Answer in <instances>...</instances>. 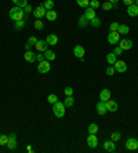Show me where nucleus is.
I'll list each match as a JSON object with an SVG mask.
<instances>
[{
  "mask_svg": "<svg viewBox=\"0 0 138 153\" xmlns=\"http://www.w3.org/2000/svg\"><path fill=\"white\" fill-rule=\"evenodd\" d=\"M10 18L13 19V21H20V19H24L25 18V11H24V8H21V7H13L10 10Z\"/></svg>",
  "mask_w": 138,
  "mask_h": 153,
  "instance_id": "obj_1",
  "label": "nucleus"
},
{
  "mask_svg": "<svg viewBox=\"0 0 138 153\" xmlns=\"http://www.w3.org/2000/svg\"><path fill=\"white\" fill-rule=\"evenodd\" d=\"M65 108L66 106L64 105V102H59L57 101L55 104H53V112L57 117H64L65 116Z\"/></svg>",
  "mask_w": 138,
  "mask_h": 153,
  "instance_id": "obj_2",
  "label": "nucleus"
},
{
  "mask_svg": "<svg viewBox=\"0 0 138 153\" xmlns=\"http://www.w3.org/2000/svg\"><path fill=\"white\" fill-rule=\"evenodd\" d=\"M46 13H47V10L44 8V6L40 4V6H37L36 8L33 10V15H35V18L40 19V18H43V17H46Z\"/></svg>",
  "mask_w": 138,
  "mask_h": 153,
  "instance_id": "obj_3",
  "label": "nucleus"
},
{
  "mask_svg": "<svg viewBox=\"0 0 138 153\" xmlns=\"http://www.w3.org/2000/svg\"><path fill=\"white\" fill-rule=\"evenodd\" d=\"M84 54H86V51H84V47H83V46H80V44L75 46L73 55L76 57V58H79V59H82V61H83V58H84Z\"/></svg>",
  "mask_w": 138,
  "mask_h": 153,
  "instance_id": "obj_4",
  "label": "nucleus"
},
{
  "mask_svg": "<svg viewBox=\"0 0 138 153\" xmlns=\"http://www.w3.org/2000/svg\"><path fill=\"white\" fill-rule=\"evenodd\" d=\"M6 146L10 149V150H14V149L17 148V135H15V132H11L10 135H8V142H7Z\"/></svg>",
  "mask_w": 138,
  "mask_h": 153,
  "instance_id": "obj_5",
  "label": "nucleus"
},
{
  "mask_svg": "<svg viewBox=\"0 0 138 153\" xmlns=\"http://www.w3.org/2000/svg\"><path fill=\"white\" fill-rule=\"evenodd\" d=\"M50 69H51V65L48 63L47 59H44V61H42V62H39L37 70H39L40 73H47V72H50Z\"/></svg>",
  "mask_w": 138,
  "mask_h": 153,
  "instance_id": "obj_6",
  "label": "nucleus"
},
{
  "mask_svg": "<svg viewBox=\"0 0 138 153\" xmlns=\"http://www.w3.org/2000/svg\"><path fill=\"white\" fill-rule=\"evenodd\" d=\"M120 42V33L119 32H111L108 35V43L109 44H117Z\"/></svg>",
  "mask_w": 138,
  "mask_h": 153,
  "instance_id": "obj_7",
  "label": "nucleus"
},
{
  "mask_svg": "<svg viewBox=\"0 0 138 153\" xmlns=\"http://www.w3.org/2000/svg\"><path fill=\"white\" fill-rule=\"evenodd\" d=\"M124 145H126V149H128V150H137L138 149V139H135V138H128Z\"/></svg>",
  "mask_w": 138,
  "mask_h": 153,
  "instance_id": "obj_8",
  "label": "nucleus"
},
{
  "mask_svg": "<svg viewBox=\"0 0 138 153\" xmlns=\"http://www.w3.org/2000/svg\"><path fill=\"white\" fill-rule=\"evenodd\" d=\"M119 47L122 48L123 51H127V50H131L133 48V42L130 39H123L119 42Z\"/></svg>",
  "mask_w": 138,
  "mask_h": 153,
  "instance_id": "obj_9",
  "label": "nucleus"
},
{
  "mask_svg": "<svg viewBox=\"0 0 138 153\" xmlns=\"http://www.w3.org/2000/svg\"><path fill=\"white\" fill-rule=\"evenodd\" d=\"M113 66L116 69V72H119V73H124L127 70V65H126L124 61H116V62L113 63Z\"/></svg>",
  "mask_w": 138,
  "mask_h": 153,
  "instance_id": "obj_10",
  "label": "nucleus"
},
{
  "mask_svg": "<svg viewBox=\"0 0 138 153\" xmlns=\"http://www.w3.org/2000/svg\"><path fill=\"white\" fill-rule=\"evenodd\" d=\"M87 145H89L90 148H97V146H98V138H97L95 134H90V135L87 137Z\"/></svg>",
  "mask_w": 138,
  "mask_h": 153,
  "instance_id": "obj_11",
  "label": "nucleus"
},
{
  "mask_svg": "<svg viewBox=\"0 0 138 153\" xmlns=\"http://www.w3.org/2000/svg\"><path fill=\"white\" fill-rule=\"evenodd\" d=\"M35 47H36L37 51H40V53H44L46 50H48V43L46 40H37V43L35 44Z\"/></svg>",
  "mask_w": 138,
  "mask_h": 153,
  "instance_id": "obj_12",
  "label": "nucleus"
},
{
  "mask_svg": "<svg viewBox=\"0 0 138 153\" xmlns=\"http://www.w3.org/2000/svg\"><path fill=\"white\" fill-rule=\"evenodd\" d=\"M24 58H25V61L29 63H33L35 61H36V54L33 53L32 50H29V51H25V55H24Z\"/></svg>",
  "mask_w": 138,
  "mask_h": 153,
  "instance_id": "obj_13",
  "label": "nucleus"
},
{
  "mask_svg": "<svg viewBox=\"0 0 138 153\" xmlns=\"http://www.w3.org/2000/svg\"><path fill=\"white\" fill-rule=\"evenodd\" d=\"M105 105H106V109H108V112H116L117 111V104L115 102L113 99H108L105 102Z\"/></svg>",
  "mask_w": 138,
  "mask_h": 153,
  "instance_id": "obj_14",
  "label": "nucleus"
},
{
  "mask_svg": "<svg viewBox=\"0 0 138 153\" xmlns=\"http://www.w3.org/2000/svg\"><path fill=\"white\" fill-rule=\"evenodd\" d=\"M46 42L48 43V46H57L58 44V36L54 35V33H50L46 39Z\"/></svg>",
  "mask_w": 138,
  "mask_h": 153,
  "instance_id": "obj_15",
  "label": "nucleus"
},
{
  "mask_svg": "<svg viewBox=\"0 0 138 153\" xmlns=\"http://www.w3.org/2000/svg\"><path fill=\"white\" fill-rule=\"evenodd\" d=\"M97 112H98V115H101V116H104L106 112H108V109H106V105L104 101H100L98 104H97Z\"/></svg>",
  "mask_w": 138,
  "mask_h": 153,
  "instance_id": "obj_16",
  "label": "nucleus"
},
{
  "mask_svg": "<svg viewBox=\"0 0 138 153\" xmlns=\"http://www.w3.org/2000/svg\"><path fill=\"white\" fill-rule=\"evenodd\" d=\"M100 99L106 102L108 99H111V90L109 88H104V90L100 92Z\"/></svg>",
  "mask_w": 138,
  "mask_h": 153,
  "instance_id": "obj_17",
  "label": "nucleus"
},
{
  "mask_svg": "<svg viewBox=\"0 0 138 153\" xmlns=\"http://www.w3.org/2000/svg\"><path fill=\"white\" fill-rule=\"evenodd\" d=\"M127 14L130 17H137L138 15V6L135 4V3L127 7Z\"/></svg>",
  "mask_w": 138,
  "mask_h": 153,
  "instance_id": "obj_18",
  "label": "nucleus"
},
{
  "mask_svg": "<svg viewBox=\"0 0 138 153\" xmlns=\"http://www.w3.org/2000/svg\"><path fill=\"white\" fill-rule=\"evenodd\" d=\"M104 149H105L106 152H115V149H116V145L113 141H105L104 142Z\"/></svg>",
  "mask_w": 138,
  "mask_h": 153,
  "instance_id": "obj_19",
  "label": "nucleus"
},
{
  "mask_svg": "<svg viewBox=\"0 0 138 153\" xmlns=\"http://www.w3.org/2000/svg\"><path fill=\"white\" fill-rule=\"evenodd\" d=\"M84 15L87 17V19H89V21H91V19H93V18H95V10H94V8H93V7H90V6H89V7H87V8H86V11H84Z\"/></svg>",
  "mask_w": 138,
  "mask_h": 153,
  "instance_id": "obj_20",
  "label": "nucleus"
},
{
  "mask_svg": "<svg viewBox=\"0 0 138 153\" xmlns=\"http://www.w3.org/2000/svg\"><path fill=\"white\" fill-rule=\"evenodd\" d=\"M46 17H47L48 21H55V19L58 18V14H57V11L47 10V13H46Z\"/></svg>",
  "mask_w": 138,
  "mask_h": 153,
  "instance_id": "obj_21",
  "label": "nucleus"
},
{
  "mask_svg": "<svg viewBox=\"0 0 138 153\" xmlns=\"http://www.w3.org/2000/svg\"><path fill=\"white\" fill-rule=\"evenodd\" d=\"M90 24V21L87 19V17L83 14V15H80V18H79V26L80 28H86L87 25Z\"/></svg>",
  "mask_w": 138,
  "mask_h": 153,
  "instance_id": "obj_22",
  "label": "nucleus"
},
{
  "mask_svg": "<svg viewBox=\"0 0 138 153\" xmlns=\"http://www.w3.org/2000/svg\"><path fill=\"white\" fill-rule=\"evenodd\" d=\"M44 58L47 59V61H54L55 59V53L51 51V50H46L44 51Z\"/></svg>",
  "mask_w": 138,
  "mask_h": 153,
  "instance_id": "obj_23",
  "label": "nucleus"
},
{
  "mask_svg": "<svg viewBox=\"0 0 138 153\" xmlns=\"http://www.w3.org/2000/svg\"><path fill=\"white\" fill-rule=\"evenodd\" d=\"M117 55H115L113 53H109L108 55H106V62L109 63V65H113V63L117 61V58H116Z\"/></svg>",
  "mask_w": 138,
  "mask_h": 153,
  "instance_id": "obj_24",
  "label": "nucleus"
},
{
  "mask_svg": "<svg viewBox=\"0 0 138 153\" xmlns=\"http://www.w3.org/2000/svg\"><path fill=\"white\" fill-rule=\"evenodd\" d=\"M117 32H119L120 35H127L128 32H130V28H128L127 25H119V29H117Z\"/></svg>",
  "mask_w": 138,
  "mask_h": 153,
  "instance_id": "obj_25",
  "label": "nucleus"
},
{
  "mask_svg": "<svg viewBox=\"0 0 138 153\" xmlns=\"http://www.w3.org/2000/svg\"><path fill=\"white\" fill-rule=\"evenodd\" d=\"M76 3L79 7H83V8H87L90 6V0H76Z\"/></svg>",
  "mask_w": 138,
  "mask_h": 153,
  "instance_id": "obj_26",
  "label": "nucleus"
},
{
  "mask_svg": "<svg viewBox=\"0 0 138 153\" xmlns=\"http://www.w3.org/2000/svg\"><path fill=\"white\" fill-rule=\"evenodd\" d=\"M75 104V99H73V97H66L64 101V105L66 106V108H70V106Z\"/></svg>",
  "mask_w": 138,
  "mask_h": 153,
  "instance_id": "obj_27",
  "label": "nucleus"
},
{
  "mask_svg": "<svg viewBox=\"0 0 138 153\" xmlns=\"http://www.w3.org/2000/svg\"><path fill=\"white\" fill-rule=\"evenodd\" d=\"M24 26H25V21H24V19H20V21L14 22V28H15L17 31H21Z\"/></svg>",
  "mask_w": 138,
  "mask_h": 153,
  "instance_id": "obj_28",
  "label": "nucleus"
},
{
  "mask_svg": "<svg viewBox=\"0 0 138 153\" xmlns=\"http://www.w3.org/2000/svg\"><path fill=\"white\" fill-rule=\"evenodd\" d=\"M102 8L106 11H109V10H112V8H116V4H112L111 1H105V3L102 4Z\"/></svg>",
  "mask_w": 138,
  "mask_h": 153,
  "instance_id": "obj_29",
  "label": "nucleus"
},
{
  "mask_svg": "<svg viewBox=\"0 0 138 153\" xmlns=\"http://www.w3.org/2000/svg\"><path fill=\"white\" fill-rule=\"evenodd\" d=\"M43 6H44L46 10H53L54 8V1L53 0H46V1L43 3Z\"/></svg>",
  "mask_w": 138,
  "mask_h": 153,
  "instance_id": "obj_30",
  "label": "nucleus"
},
{
  "mask_svg": "<svg viewBox=\"0 0 138 153\" xmlns=\"http://www.w3.org/2000/svg\"><path fill=\"white\" fill-rule=\"evenodd\" d=\"M33 26H35V29H37V31H42L43 28H44V24H43L42 19H36L35 24H33Z\"/></svg>",
  "mask_w": 138,
  "mask_h": 153,
  "instance_id": "obj_31",
  "label": "nucleus"
},
{
  "mask_svg": "<svg viewBox=\"0 0 138 153\" xmlns=\"http://www.w3.org/2000/svg\"><path fill=\"white\" fill-rule=\"evenodd\" d=\"M120 138H122V134H120V132L115 131V132H112V134H111V139L113 141V142H116V141H120Z\"/></svg>",
  "mask_w": 138,
  "mask_h": 153,
  "instance_id": "obj_32",
  "label": "nucleus"
},
{
  "mask_svg": "<svg viewBox=\"0 0 138 153\" xmlns=\"http://www.w3.org/2000/svg\"><path fill=\"white\" fill-rule=\"evenodd\" d=\"M89 132L90 134H97L98 132V126H97L95 123H91L90 126H89Z\"/></svg>",
  "mask_w": 138,
  "mask_h": 153,
  "instance_id": "obj_33",
  "label": "nucleus"
},
{
  "mask_svg": "<svg viewBox=\"0 0 138 153\" xmlns=\"http://www.w3.org/2000/svg\"><path fill=\"white\" fill-rule=\"evenodd\" d=\"M90 24H91V26H93V28H98L100 25H101V19L95 17V18H93V19L90 21Z\"/></svg>",
  "mask_w": 138,
  "mask_h": 153,
  "instance_id": "obj_34",
  "label": "nucleus"
},
{
  "mask_svg": "<svg viewBox=\"0 0 138 153\" xmlns=\"http://www.w3.org/2000/svg\"><path fill=\"white\" fill-rule=\"evenodd\" d=\"M57 101H58V97H57L55 94H50L47 97V102H48V104H55Z\"/></svg>",
  "mask_w": 138,
  "mask_h": 153,
  "instance_id": "obj_35",
  "label": "nucleus"
},
{
  "mask_svg": "<svg viewBox=\"0 0 138 153\" xmlns=\"http://www.w3.org/2000/svg\"><path fill=\"white\" fill-rule=\"evenodd\" d=\"M8 142V135H4V134H1L0 135V146H3V145H7Z\"/></svg>",
  "mask_w": 138,
  "mask_h": 153,
  "instance_id": "obj_36",
  "label": "nucleus"
},
{
  "mask_svg": "<svg viewBox=\"0 0 138 153\" xmlns=\"http://www.w3.org/2000/svg\"><path fill=\"white\" fill-rule=\"evenodd\" d=\"M17 7H21V8H24L25 6H28V0H17V1H14Z\"/></svg>",
  "mask_w": 138,
  "mask_h": 153,
  "instance_id": "obj_37",
  "label": "nucleus"
},
{
  "mask_svg": "<svg viewBox=\"0 0 138 153\" xmlns=\"http://www.w3.org/2000/svg\"><path fill=\"white\" fill-rule=\"evenodd\" d=\"M115 72H116V69H115L113 65H111V66H108V68H106V74H108V76H113Z\"/></svg>",
  "mask_w": 138,
  "mask_h": 153,
  "instance_id": "obj_38",
  "label": "nucleus"
},
{
  "mask_svg": "<svg viewBox=\"0 0 138 153\" xmlns=\"http://www.w3.org/2000/svg\"><path fill=\"white\" fill-rule=\"evenodd\" d=\"M119 25H120V24H117V22H112L111 25H109V31H111V32H117Z\"/></svg>",
  "mask_w": 138,
  "mask_h": 153,
  "instance_id": "obj_39",
  "label": "nucleus"
},
{
  "mask_svg": "<svg viewBox=\"0 0 138 153\" xmlns=\"http://www.w3.org/2000/svg\"><path fill=\"white\" fill-rule=\"evenodd\" d=\"M64 94L65 97H72V94H73V88L72 87H66L64 90Z\"/></svg>",
  "mask_w": 138,
  "mask_h": 153,
  "instance_id": "obj_40",
  "label": "nucleus"
},
{
  "mask_svg": "<svg viewBox=\"0 0 138 153\" xmlns=\"http://www.w3.org/2000/svg\"><path fill=\"white\" fill-rule=\"evenodd\" d=\"M90 7H93L94 10H97L100 7V1L98 0H90Z\"/></svg>",
  "mask_w": 138,
  "mask_h": 153,
  "instance_id": "obj_41",
  "label": "nucleus"
},
{
  "mask_svg": "<svg viewBox=\"0 0 138 153\" xmlns=\"http://www.w3.org/2000/svg\"><path fill=\"white\" fill-rule=\"evenodd\" d=\"M122 53H123V50L119 47V46H116V47L113 48V54H115V55H122Z\"/></svg>",
  "mask_w": 138,
  "mask_h": 153,
  "instance_id": "obj_42",
  "label": "nucleus"
},
{
  "mask_svg": "<svg viewBox=\"0 0 138 153\" xmlns=\"http://www.w3.org/2000/svg\"><path fill=\"white\" fill-rule=\"evenodd\" d=\"M28 43H29L31 46H35V44L37 43V39L35 36H31V37H29V40H28Z\"/></svg>",
  "mask_w": 138,
  "mask_h": 153,
  "instance_id": "obj_43",
  "label": "nucleus"
},
{
  "mask_svg": "<svg viewBox=\"0 0 138 153\" xmlns=\"http://www.w3.org/2000/svg\"><path fill=\"white\" fill-rule=\"evenodd\" d=\"M24 11H25V14H29V13H33V8H32V6H25L24 7Z\"/></svg>",
  "mask_w": 138,
  "mask_h": 153,
  "instance_id": "obj_44",
  "label": "nucleus"
},
{
  "mask_svg": "<svg viewBox=\"0 0 138 153\" xmlns=\"http://www.w3.org/2000/svg\"><path fill=\"white\" fill-rule=\"evenodd\" d=\"M44 54H37L36 55V61H39V62H42V61H44Z\"/></svg>",
  "mask_w": 138,
  "mask_h": 153,
  "instance_id": "obj_45",
  "label": "nucleus"
},
{
  "mask_svg": "<svg viewBox=\"0 0 138 153\" xmlns=\"http://www.w3.org/2000/svg\"><path fill=\"white\" fill-rule=\"evenodd\" d=\"M123 3H124V6H131V4H134L135 3V0H123Z\"/></svg>",
  "mask_w": 138,
  "mask_h": 153,
  "instance_id": "obj_46",
  "label": "nucleus"
},
{
  "mask_svg": "<svg viewBox=\"0 0 138 153\" xmlns=\"http://www.w3.org/2000/svg\"><path fill=\"white\" fill-rule=\"evenodd\" d=\"M31 47H32V46H31L29 43H26V44H25V51H29V50H31Z\"/></svg>",
  "mask_w": 138,
  "mask_h": 153,
  "instance_id": "obj_47",
  "label": "nucleus"
},
{
  "mask_svg": "<svg viewBox=\"0 0 138 153\" xmlns=\"http://www.w3.org/2000/svg\"><path fill=\"white\" fill-rule=\"evenodd\" d=\"M26 150H28V152H31V153H32V152H33V149H32V146H28V148H26Z\"/></svg>",
  "mask_w": 138,
  "mask_h": 153,
  "instance_id": "obj_48",
  "label": "nucleus"
},
{
  "mask_svg": "<svg viewBox=\"0 0 138 153\" xmlns=\"http://www.w3.org/2000/svg\"><path fill=\"white\" fill-rule=\"evenodd\" d=\"M108 1H111L112 4H116V3H117V1H119V0H108Z\"/></svg>",
  "mask_w": 138,
  "mask_h": 153,
  "instance_id": "obj_49",
  "label": "nucleus"
},
{
  "mask_svg": "<svg viewBox=\"0 0 138 153\" xmlns=\"http://www.w3.org/2000/svg\"><path fill=\"white\" fill-rule=\"evenodd\" d=\"M135 4H137V6H138V0H135Z\"/></svg>",
  "mask_w": 138,
  "mask_h": 153,
  "instance_id": "obj_50",
  "label": "nucleus"
},
{
  "mask_svg": "<svg viewBox=\"0 0 138 153\" xmlns=\"http://www.w3.org/2000/svg\"><path fill=\"white\" fill-rule=\"evenodd\" d=\"M13 1H17V0H13Z\"/></svg>",
  "mask_w": 138,
  "mask_h": 153,
  "instance_id": "obj_51",
  "label": "nucleus"
}]
</instances>
